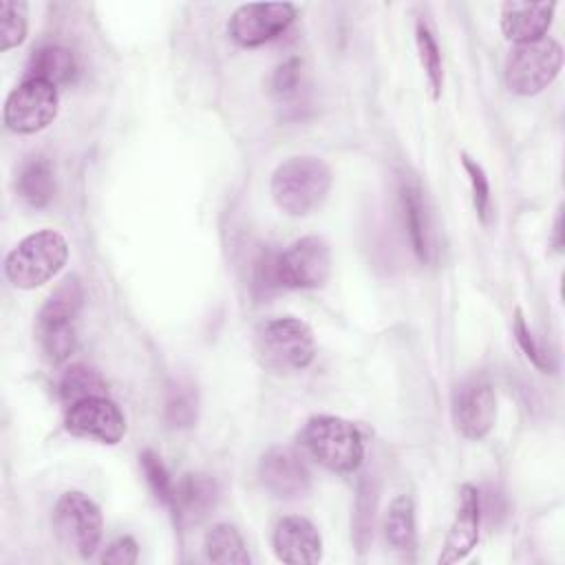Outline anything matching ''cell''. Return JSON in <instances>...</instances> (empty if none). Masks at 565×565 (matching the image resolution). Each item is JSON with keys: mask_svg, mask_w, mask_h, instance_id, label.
I'll return each instance as SVG.
<instances>
[{"mask_svg": "<svg viewBox=\"0 0 565 565\" xmlns=\"http://www.w3.org/2000/svg\"><path fill=\"white\" fill-rule=\"evenodd\" d=\"M331 274V249L322 236H302L256 265V285L269 289H320Z\"/></svg>", "mask_w": 565, "mask_h": 565, "instance_id": "1", "label": "cell"}, {"mask_svg": "<svg viewBox=\"0 0 565 565\" xmlns=\"http://www.w3.org/2000/svg\"><path fill=\"white\" fill-rule=\"evenodd\" d=\"M329 166L313 154L285 159L271 174V199L289 216H307L318 210L331 190Z\"/></svg>", "mask_w": 565, "mask_h": 565, "instance_id": "2", "label": "cell"}, {"mask_svg": "<svg viewBox=\"0 0 565 565\" xmlns=\"http://www.w3.org/2000/svg\"><path fill=\"white\" fill-rule=\"evenodd\" d=\"M254 353L271 373H296L316 358L311 327L294 316H278L260 322L254 331Z\"/></svg>", "mask_w": 565, "mask_h": 565, "instance_id": "3", "label": "cell"}, {"mask_svg": "<svg viewBox=\"0 0 565 565\" xmlns=\"http://www.w3.org/2000/svg\"><path fill=\"white\" fill-rule=\"evenodd\" d=\"M68 260V241L57 230L24 236L4 258V276L15 289H38L55 278Z\"/></svg>", "mask_w": 565, "mask_h": 565, "instance_id": "4", "label": "cell"}, {"mask_svg": "<svg viewBox=\"0 0 565 565\" xmlns=\"http://www.w3.org/2000/svg\"><path fill=\"white\" fill-rule=\"evenodd\" d=\"M300 441L327 470L351 475L364 461V439L358 426L338 415H313L307 419Z\"/></svg>", "mask_w": 565, "mask_h": 565, "instance_id": "5", "label": "cell"}, {"mask_svg": "<svg viewBox=\"0 0 565 565\" xmlns=\"http://www.w3.org/2000/svg\"><path fill=\"white\" fill-rule=\"evenodd\" d=\"M563 46L554 38L516 44L505 57V84L512 93L530 97L545 90L561 73Z\"/></svg>", "mask_w": 565, "mask_h": 565, "instance_id": "6", "label": "cell"}, {"mask_svg": "<svg viewBox=\"0 0 565 565\" xmlns=\"http://www.w3.org/2000/svg\"><path fill=\"white\" fill-rule=\"evenodd\" d=\"M104 519L99 505L79 490L64 492L53 508V532L57 541L79 558H90L102 541Z\"/></svg>", "mask_w": 565, "mask_h": 565, "instance_id": "7", "label": "cell"}, {"mask_svg": "<svg viewBox=\"0 0 565 565\" xmlns=\"http://www.w3.org/2000/svg\"><path fill=\"white\" fill-rule=\"evenodd\" d=\"M60 110L57 86L42 79H22L4 99V126L15 135H33L53 124Z\"/></svg>", "mask_w": 565, "mask_h": 565, "instance_id": "8", "label": "cell"}, {"mask_svg": "<svg viewBox=\"0 0 565 565\" xmlns=\"http://www.w3.org/2000/svg\"><path fill=\"white\" fill-rule=\"evenodd\" d=\"M296 11L291 2H247L230 15L227 33L236 44L254 49L282 35L294 22Z\"/></svg>", "mask_w": 565, "mask_h": 565, "instance_id": "9", "label": "cell"}, {"mask_svg": "<svg viewBox=\"0 0 565 565\" xmlns=\"http://www.w3.org/2000/svg\"><path fill=\"white\" fill-rule=\"evenodd\" d=\"M64 428L75 437H88L99 444L115 446L126 435V417L108 395H99L66 406Z\"/></svg>", "mask_w": 565, "mask_h": 565, "instance_id": "10", "label": "cell"}, {"mask_svg": "<svg viewBox=\"0 0 565 565\" xmlns=\"http://www.w3.org/2000/svg\"><path fill=\"white\" fill-rule=\"evenodd\" d=\"M258 479L260 486L278 499H298L311 488L307 463L289 446H274L260 457Z\"/></svg>", "mask_w": 565, "mask_h": 565, "instance_id": "11", "label": "cell"}, {"mask_svg": "<svg viewBox=\"0 0 565 565\" xmlns=\"http://www.w3.org/2000/svg\"><path fill=\"white\" fill-rule=\"evenodd\" d=\"M481 494L472 483H463L459 488V501L455 510V519L446 532L441 552L437 556L439 565H450L463 561L479 543L481 527Z\"/></svg>", "mask_w": 565, "mask_h": 565, "instance_id": "12", "label": "cell"}, {"mask_svg": "<svg viewBox=\"0 0 565 565\" xmlns=\"http://www.w3.org/2000/svg\"><path fill=\"white\" fill-rule=\"evenodd\" d=\"M452 422L466 439H483L497 422V395L490 384L472 380L452 395Z\"/></svg>", "mask_w": 565, "mask_h": 565, "instance_id": "13", "label": "cell"}, {"mask_svg": "<svg viewBox=\"0 0 565 565\" xmlns=\"http://www.w3.org/2000/svg\"><path fill=\"white\" fill-rule=\"evenodd\" d=\"M271 545L276 558L289 565H313L322 561V536L318 527L300 514H287L276 521Z\"/></svg>", "mask_w": 565, "mask_h": 565, "instance_id": "14", "label": "cell"}, {"mask_svg": "<svg viewBox=\"0 0 565 565\" xmlns=\"http://www.w3.org/2000/svg\"><path fill=\"white\" fill-rule=\"evenodd\" d=\"M218 503V483L207 472H185L174 483L172 514L179 523H199Z\"/></svg>", "mask_w": 565, "mask_h": 565, "instance_id": "15", "label": "cell"}, {"mask_svg": "<svg viewBox=\"0 0 565 565\" xmlns=\"http://www.w3.org/2000/svg\"><path fill=\"white\" fill-rule=\"evenodd\" d=\"M556 2H523L510 0L501 7V31L514 44H527L545 38Z\"/></svg>", "mask_w": 565, "mask_h": 565, "instance_id": "16", "label": "cell"}, {"mask_svg": "<svg viewBox=\"0 0 565 565\" xmlns=\"http://www.w3.org/2000/svg\"><path fill=\"white\" fill-rule=\"evenodd\" d=\"M399 207L404 227L408 234V243L413 247V254L417 260L428 263L430 260V218L424 192L415 179H402L399 181Z\"/></svg>", "mask_w": 565, "mask_h": 565, "instance_id": "17", "label": "cell"}, {"mask_svg": "<svg viewBox=\"0 0 565 565\" xmlns=\"http://www.w3.org/2000/svg\"><path fill=\"white\" fill-rule=\"evenodd\" d=\"M84 307V285L75 274H68L51 291L38 311L35 329L73 327Z\"/></svg>", "mask_w": 565, "mask_h": 565, "instance_id": "18", "label": "cell"}, {"mask_svg": "<svg viewBox=\"0 0 565 565\" xmlns=\"http://www.w3.org/2000/svg\"><path fill=\"white\" fill-rule=\"evenodd\" d=\"M15 192L29 207H46L55 194V170L42 154L22 161L15 174Z\"/></svg>", "mask_w": 565, "mask_h": 565, "instance_id": "19", "label": "cell"}, {"mask_svg": "<svg viewBox=\"0 0 565 565\" xmlns=\"http://www.w3.org/2000/svg\"><path fill=\"white\" fill-rule=\"evenodd\" d=\"M75 77H77L75 55L66 46L46 44L33 51L22 79H42L53 86H62V84H71Z\"/></svg>", "mask_w": 565, "mask_h": 565, "instance_id": "20", "label": "cell"}, {"mask_svg": "<svg viewBox=\"0 0 565 565\" xmlns=\"http://www.w3.org/2000/svg\"><path fill=\"white\" fill-rule=\"evenodd\" d=\"M382 530L386 543L395 552H408L415 547V503L408 494H397L382 519Z\"/></svg>", "mask_w": 565, "mask_h": 565, "instance_id": "21", "label": "cell"}, {"mask_svg": "<svg viewBox=\"0 0 565 565\" xmlns=\"http://www.w3.org/2000/svg\"><path fill=\"white\" fill-rule=\"evenodd\" d=\"M203 550L210 563L247 565L252 561L241 532L230 523H214L203 539Z\"/></svg>", "mask_w": 565, "mask_h": 565, "instance_id": "22", "label": "cell"}, {"mask_svg": "<svg viewBox=\"0 0 565 565\" xmlns=\"http://www.w3.org/2000/svg\"><path fill=\"white\" fill-rule=\"evenodd\" d=\"M163 417L170 428H190L199 419V391L185 377H174L166 388Z\"/></svg>", "mask_w": 565, "mask_h": 565, "instance_id": "23", "label": "cell"}, {"mask_svg": "<svg viewBox=\"0 0 565 565\" xmlns=\"http://www.w3.org/2000/svg\"><path fill=\"white\" fill-rule=\"evenodd\" d=\"M106 380L102 377V373L88 364H71L62 377H60V384H57V391H60V397L66 406L75 404V402H82V399H88V397H99V395H108L106 391Z\"/></svg>", "mask_w": 565, "mask_h": 565, "instance_id": "24", "label": "cell"}, {"mask_svg": "<svg viewBox=\"0 0 565 565\" xmlns=\"http://www.w3.org/2000/svg\"><path fill=\"white\" fill-rule=\"evenodd\" d=\"M415 46H417L419 64L426 75L430 97L439 99L441 90H444V60H441L439 44L424 20H417V24H415Z\"/></svg>", "mask_w": 565, "mask_h": 565, "instance_id": "25", "label": "cell"}, {"mask_svg": "<svg viewBox=\"0 0 565 565\" xmlns=\"http://www.w3.org/2000/svg\"><path fill=\"white\" fill-rule=\"evenodd\" d=\"M139 466H141L143 477H146L150 490L154 492V497L170 508L172 497H174V481H172L166 463L161 461V457L154 450L146 448L139 452Z\"/></svg>", "mask_w": 565, "mask_h": 565, "instance_id": "26", "label": "cell"}, {"mask_svg": "<svg viewBox=\"0 0 565 565\" xmlns=\"http://www.w3.org/2000/svg\"><path fill=\"white\" fill-rule=\"evenodd\" d=\"M0 15H2V24H0V38L2 51H9L18 44L24 42L26 38V29H29V13H26V2H15V0H4L0 4Z\"/></svg>", "mask_w": 565, "mask_h": 565, "instance_id": "27", "label": "cell"}, {"mask_svg": "<svg viewBox=\"0 0 565 565\" xmlns=\"http://www.w3.org/2000/svg\"><path fill=\"white\" fill-rule=\"evenodd\" d=\"M461 166H463L468 183H470L475 212L481 218V223H490V205H492L490 179H488L483 166L477 159H472L470 154H466V152H461Z\"/></svg>", "mask_w": 565, "mask_h": 565, "instance_id": "28", "label": "cell"}, {"mask_svg": "<svg viewBox=\"0 0 565 565\" xmlns=\"http://www.w3.org/2000/svg\"><path fill=\"white\" fill-rule=\"evenodd\" d=\"M512 333H514V340L519 344V349L523 351V355L543 373H552V360H550V353H545V349L539 344V340L534 338L521 307L514 309V318H512Z\"/></svg>", "mask_w": 565, "mask_h": 565, "instance_id": "29", "label": "cell"}, {"mask_svg": "<svg viewBox=\"0 0 565 565\" xmlns=\"http://www.w3.org/2000/svg\"><path fill=\"white\" fill-rule=\"evenodd\" d=\"M302 84V60L300 57H287L285 62H280L269 77V93L280 99L287 102L291 97L298 95Z\"/></svg>", "mask_w": 565, "mask_h": 565, "instance_id": "30", "label": "cell"}, {"mask_svg": "<svg viewBox=\"0 0 565 565\" xmlns=\"http://www.w3.org/2000/svg\"><path fill=\"white\" fill-rule=\"evenodd\" d=\"M355 510H358L355 512V543L360 545V550H364V545L369 543V539L373 534V510H375V490L369 483H362Z\"/></svg>", "mask_w": 565, "mask_h": 565, "instance_id": "31", "label": "cell"}, {"mask_svg": "<svg viewBox=\"0 0 565 565\" xmlns=\"http://www.w3.org/2000/svg\"><path fill=\"white\" fill-rule=\"evenodd\" d=\"M139 558V545L132 536H117L106 545L99 561L106 565H132Z\"/></svg>", "mask_w": 565, "mask_h": 565, "instance_id": "32", "label": "cell"}, {"mask_svg": "<svg viewBox=\"0 0 565 565\" xmlns=\"http://www.w3.org/2000/svg\"><path fill=\"white\" fill-rule=\"evenodd\" d=\"M561 234H563V227H561V214H558V216H556V223H554V247H556V252L563 249V238H561Z\"/></svg>", "mask_w": 565, "mask_h": 565, "instance_id": "33", "label": "cell"}]
</instances>
